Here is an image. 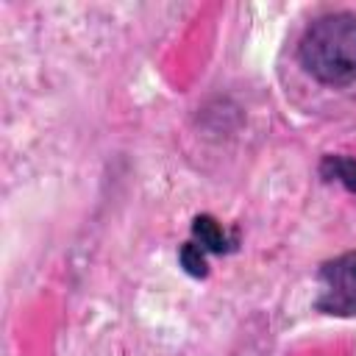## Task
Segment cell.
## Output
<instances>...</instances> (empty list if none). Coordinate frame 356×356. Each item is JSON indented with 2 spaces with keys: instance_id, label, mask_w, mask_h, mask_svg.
Wrapping results in <instances>:
<instances>
[{
  "instance_id": "cell-1",
  "label": "cell",
  "mask_w": 356,
  "mask_h": 356,
  "mask_svg": "<svg viewBox=\"0 0 356 356\" xmlns=\"http://www.w3.org/2000/svg\"><path fill=\"white\" fill-rule=\"evenodd\" d=\"M298 58L323 83H356V14L331 11L309 22L298 42Z\"/></svg>"
},
{
  "instance_id": "cell-2",
  "label": "cell",
  "mask_w": 356,
  "mask_h": 356,
  "mask_svg": "<svg viewBox=\"0 0 356 356\" xmlns=\"http://www.w3.org/2000/svg\"><path fill=\"white\" fill-rule=\"evenodd\" d=\"M314 309L334 317H356V250L334 256L317 270Z\"/></svg>"
},
{
  "instance_id": "cell-3",
  "label": "cell",
  "mask_w": 356,
  "mask_h": 356,
  "mask_svg": "<svg viewBox=\"0 0 356 356\" xmlns=\"http://www.w3.org/2000/svg\"><path fill=\"white\" fill-rule=\"evenodd\" d=\"M192 242H197L203 250H209V253H225V250H231L234 248V239L222 231V225L214 220V217H209V214H200V217H195V222H192Z\"/></svg>"
},
{
  "instance_id": "cell-4",
  "label": "cell",
  "mask_w": 356,
  "mask_h": 356,
  "mask_svg": "<svg viewBox=\"0 0 356 356\" xmlns=\"http://www.w3.org/2000/svg\"><path fill=\"white\" fill-rule=\"evenodd\" d=\"M320 175L325 181H337L342 184L348 192L356 195V159H348V156H323L320 161Z\"/></svg>"
},
{
  "instance_id": "cell-5",
  "label": "cell",
  "mask_w": 356,
  "mask_h": 356,
  "mask_svg": "<svg viewBox=\"0 0 356 356\" xmlns=\"http://www.w3.org/2000/svg\"><path fill=\"white\" fill-rule=\"evenodd\" d=\"M178 261L181 267L195 275V278H203L209 273V264H206V250L197 245V242H184L181 250H178Z\"/></svg>"
}]
</instances>
